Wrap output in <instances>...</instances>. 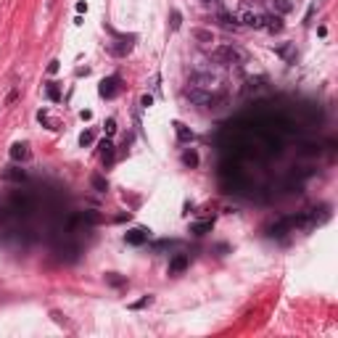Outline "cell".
Here are the masks:
<instances>
[{
    "mask_svg": "<svg viewBox=\"0 0 338 338\" xmlns=\"http://www.w3.org/2000/svg\"><path fill=\"white\" fill-rule=\"evenodd\" d=\"M84 219H87V222H98V214H93V211H87V214H84Z\"/></svg>",
    "mask_w": 338,
    "mask_h": 338,
    "instance_id": "cell-24",
    "label": "cell"
},
{
    "mask_svg": "<svg viewBox=\"0 0 338 338\" xmlns=\"http://www.w3.org/2000/svg\"><path fill=\"white\" fill-rule=\"evenodd\" d=\"M151 301H153L151 296H143L140 301H135V304H129V306H132V309H143V306H145V304H151Z\"/></svg>",
    "mask_w": 338,
    "mask_h": 338,
    "instance_id": "cell-18",
    "label": "cell"
},
{
    "mask_svg": "<svg viewBox=\"0 0 338 338\" xmlns=\"http://www.w3.org/2000/svg\"><path fill=\"white\" fill-rule=\"evenodd\" d=\"M214 82H217V80H214L211 74H196V77H193V84H196V87H204V90L211 87Z\"/></svg>",
    "mask_w": 338,
    "mask_h": 338,
    "instance_id": "cell-12",
    "label": "cell"
},
{
    "mask_svg": "<svg viewBox=\"0 0 338 338\" xmlns=\"http://www.w3.org/2000/svg\"><path fill=\"white\" fill-rule=\"evenodd\" d=\"M125 241L129 246H143L145 241H148V233H145L143 227H135V230H129V233L125 235Z\"/></svg>",
    "mask_w": 338,
    "mask_h": 338,
    "instance_id": "cell-6",
    "label": "cell"
},
{
    "mask_svg": "<svg viewBox=\"0 0 338 338\" xmlns=\"http://www.w3.org/2000/svg\"><path fill=\"white\" fill-rule=\"evenodd\" d=\"M272 8H275V13H278V16H283V13H291V11H294V3H291V0H272Z\"/></svg>",
    "mask_w": 338,
    "mask_h": 338,
    "instance_id": "cell-9",
    "label": "cell"
},
{
    "mask_svg": "<svg viewBox=\"0 0 338 338\" xmlns=\"http://www.w3.org/2000/svg\"><path fill=\"white\" fill-rule=\"evenodd\" d=\"M259 29H267V32H280L283 29V19L275 13V16H259Z\"/></svg>",
    "mask_w": 338,
    "mask_h": 338,
    "instance_id": "cell-4",
    "label": "cell"
},
{
    "mask_svg": "<svg viewBox=\"0 0 338 338\" xmlns=\"http://www.w3.org/2000/svg\"><path fill=\"white\" fill-rule=\"evenodd\" d=\"M106 132H109V135H114V132H117V122H114V119H109V122H106Z\"/></svg>",
    "mask_w": 338,
    "mask_h": 338,
    "instance_id": "cell-20",
    "label": "cell"
},
{
    "mask_svg": "<svg viewBox=\"0 0 338 338\" xmlns=\"http://www.w3.org/2000/svg\"><path fill=\"white\" fill-rule=\"evenodd\" d=\"M185 95L190 98V103H196V106H211L214 103V95L209 93V90H204V87H188L185 90Z\"/></svg>",
    "mask_w": 338,
    "mask_h": 338,
    "instance_id": "cell-1",
    "label": "cell"
},
{
    "mask_svg": "<svg viewBox=\"0 0 338 338\" xmlns=\"http://www.w3.org/2000/svg\"><path fill=\"white\" fill-rule=\"evenodd\" d=\"M172 29H180V13L172 11Z\"/></svg>",
    "mask_w": 338,
    "mask_h": 338,
    "instance_id": "cell-21",
    "label": "cell"
},
{
    "mask_svg": "<svg viewBox=\"0 0 338 338\" xmlns=\"http://www.w3.org/2000/svg\"><path fill=\"white\" fill-rule=\"evenodd\" d=\"M204 3H214V0H204Z\"/></svg>",
    "mask_w": 338,
    "mask_h": 338,
    "instance_id": "cell-27",
    "label": "cell"
},
{
    "mask_svg": "<svg viewBox=\"0 0 338 338\" xmlns=\"http://www.w3.org/2000/svg\"><path fill=\"white\" fill-rule=\"evenodd\" d=\"M119 93V77H109V80L101 82V95L103 98H114Z\"/></svg>",
    "mask_w": 338,
    "mask_h": 338,
    "instance_id": "cell-5",
    "label": "cell"
},
{
    "mask_svg": "<svg viewBox=\"0 0 338 338\" xmlns=\"http://www.w3.org/2000/svg\"><path fill=\"white\" fill-rule=\"evenodd\" d=\"M58 72V61H50V66H48V74H56Z\"/></svg>",
    "mask_w": 338,
    "mask_h": 338,
    "instance_id": "cell-23",
    "label": "cell"
},
{
    "mask_svg": "<svg viewBox=\"0 0 338 338\" xmlns=\"http://www.w3.org/2000/svg\"><path fill=\"white\" fill-rule=\"evenodd\" d=\"M101 161L103 164H114V143L101 140Z\"/></svg>",
    "mask_w": 338,
    "mask_h": 338,
    "instance_id": "cell-8",
    "label": "cell"
},
{
    "mask_svg": "<svg viewBox=\"0 0 338 338\" xmlns=\"http://www.w3.org/2000/svg\"><path fill=\"white\" fill-rule=\"evenodd\" d=\"M90 182H93V188L98 190V193H106V190H109V182H106V177H101V174H93Z\"/></svg>",
    "mask_w": 338,
    "mask_h": 338,
    "instance_id": "cell-14",
    "label": "cell"
},
{
    "mask_svg": "<svg viewBox=\"0 0 338 338\" xmlns=\"http://www.w3.org/2000/svg\"><path fill=\"white\" fill-rule=\"evenodd\" d=\"M209 230H211V219L193 222V225H190V233H196V235H204V233H209Z\"/></svg>",
    "mask_w": 338,
    "mask_h": 338,
    "instance_id": "cell-13",
    "label": "cell"
},
{
    "mask_svg": "<svg viewBox=\"0 0 338 338\" xmlns=\"http://www.w3.org/2000/svg\"><path fill=\"white\" fill-rule=\"evenodd\" d=\"M214 58H217L219 64H238L243 56H241V50L233 48V45H222V48L214 50Z\"/></svg>",
    "mask_w": 338,
    "mask_h": 338,
    "instance_id": "cell-2",
    "label": "cell"
},
{
    "mask_svg": "<svg viewBox=\"0 0 338 338\" xmlns=\"http://www.w3.org/2000/svg\"><path fill=\"white\" fill-rule=\"evenodd\" d=\"M109 280H111V283H114V286H122V278H117V275H114V272H111V275H109Z\"/></svg>",
    "mask_w": 338,
    "mask_h": 338,
    "instance_id": "cell-26",
    "label": "cell"
},
{
    "mask_svg": "<svg viewBox=\"0 0 338 338\" xmlns=\"http://www.w3.org/2000/svg\"><path fill=\"white\" fill-rule=\"evenodd\" d=\"M235 21H238V24H243V27H256V29H259V13H254V11H249V8L238 11V13H235Z\"/></svg>",
    "mask_w": 338,
    "mask_h": 338,
    "instance_id": "cell-3",
    "label": "cell"
},
{
    "mask_svg": "<svg viewBox=\"0 0 338 338\" xmlns=\"http://www.w3.org/2000/svg\"><path fill=\"white\" fill-rule=\"evenodd\" d=\"M196 37H198V40H204V42H211V35L209 32H196Z\"/></svg>",
    "mask_w": 338,
    "mask_h": 338,
    "instance_id": "cell-22",
    "label": "cell"
},
{
    "mask_svg": "<svg viewBox=\"0 0 338 338\" xmlns=\"http://www.w3.org/2000/svg\"><path fill=\"white\" fill-rule=\"evenodd\" d=\"M48 98L50 101H61V90L56 87V84H48Z\"/></svg>",
    "mask_w": 338,
    "mask_h": 338,
    "instance_id": "cell-17",
    "label": "cell"
},
{
    "mask_svg": "<svg viewBox=\"0 0 338 338\" xmlns=\"http://www.w3.org/2000/svg\"><path fill=\"white\" fill-rule=\"evenodd\" d=\"M182 164L196 167V164H198V153H196V151H185V153H182Z\"/></svg>",
    "mask_w": 338,
    "mask_h": 338,
    "instance_id": "cell-15",
    "label": "cell"
},
{
    "mask_svg": "<svg viewBox=\"0 0 338 338\" xmlns=\"http://www.w3.org/2000/svg\"><path fill=\"white\" fill-rule=\"evenodd\" d=\"M11 159H13V161H24V159H29V148H27V145H21V143H16V145L11 148Z\"/></svg>",
    "mask_w": 338,
    "mask_h": 338,
    "instance_id": "cell-10",
    "label": "cell"
},
{
    "mask_svg": "<svg viewBox=\"0 0 338 338\" xmlns=\"http://www.w3.org/2000/svg\"><path fill=\"white\" fill-rule=\"evenodd\" d=\"M93 143V132H82L80 135V145H90Z\"/></svg>",
    "mask_w": 338,
    "mask_h": 338,
    "instance_id": "cell-19",
    "label": "cell"
},
{
    "mask_svg": "<svg viewBox=\"0 0 338 338\" xmlns=\"http://www.w3.org/2000/svg\"><path fill=\"white\" fill-rule=\"evenodd\" d=\"M185 267H188V256L185 254H174L172 262H169V275H180Z\"/></svg>",
    "mask_w": 338,
    "mask_h": 338,
    "instance_id": "cell-7",
    "label": "cell"
},
{
    "mask_svg": "<svg viewBox=\"0 0 338 338\" xmlns=\"http://www.w3.org/2000/svg\"><path fill=\"white\" fill-rule=\"evenodd\" d=\"M174 132H177V137H180L182 143H190V140H193V132H190V129L182 125V122H174Z\"/></svg>",
    "mask_w": 338,
    "mask_h": 338,
    "instance_id": "cell-11",
    "label": "cell"
},
{
    "mask_svg": "<svg viewBox=\"0 0 338 338\" xmlns=\"http://www.w3.org/2000/svg\"><path fill=\"white\" fill-rule=\"evenodd\" d=\"M140 103H143V106H145V109H148V106H151V103H153V98H151V95H143V101H140Z\"/></svg>",
    "mask_w": 338,
    "mask_h": 338,
    "instance_id": "cell-25",
    "label": "cell"
},
{
    "mask_svg": "<svg viewBox=\"0 0 338 338\" xmlns=\"http://www.w3.org/2000/svg\"><path fill=\"white\" fill-rule=\"evenodd\" d=\"M278 53L283 58H288V61H296V50H294V45H283V48H278Z\"/></svg>",
    "mask_w": 338,
    "mask_h": 338,
    "instance_id": "cell-16",
    "label": "cell"
}]
</instances>
